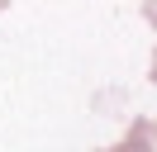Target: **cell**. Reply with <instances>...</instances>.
Instances as JSON below:
<instances>
[{"label":"cell","instance_id":"cell-1","mask_svg":"<svg viewBox=\"0 0 157 152\" xmlns=\"http://www.w3.org/2000/svg\"><path fill=\"white\" fill-rule=\"evenodd\" d=\"M114 152H157V119H133L114 142Z\"/></svg>","mask_w":157,"mask_h":152},{"label":"cell","instance_id":"cell-2","mask_svg":"<svg viewBox=\"0 0 157 152\" xmlns=\"http://www.w3.org/2000/svg\"><path fill=\"white\" fill-rule=\"evenodd\" d=\"M143 19H147V24L157 28V0H143Z\"/></svg>","mask_w":157,"mask_h":152},{"label":"cell","instance_id":"cell-3","mask_svg":"<svg viewBox=\"0 0 157 152\" xmlns=\"http://www.w3.org/2000/svg\"><path fill=\"white\" fill-rule=\"evenodd\" d=\"M147 76H152V86H157V52H152V71H147Z\"/></svg>","mask_w":157,"mask_h":152},{"label":"cell","instance_id":"cell-4","mask_svg":"<svg viewBox=\"0 0 157 152\" xmlns=\"http://www.w3.org/2000/svg\"><path fill=\"white\" fill-rule=\"evenodd\" d=\"M5 10H10V0H0V14H5Z\"/></svg>","mask_w":157,"mask_h":152},{"label":"cell","instance_id":"cell-5","mask_svg":"<svg viewBox=\"0 0 157 152\" xmlns=\"http://www.w3.org/2000/svg\"><path fill=\"white\" fill-rule=\"evenodd\" d=\"M100 152H114V147H100Z\"/></svg>","mask_w":157,"mask_h":152}]
</instances>
